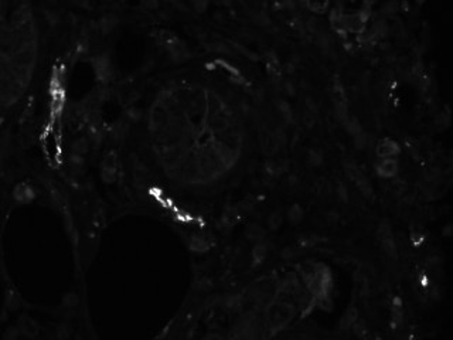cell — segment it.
I'll return each instance as SVG.
<instances>
[{
	"mask_svg": "<svg viewBox=\"0 0 453 340\" xmlns=\"http://www.w3.org/2000/svg\"><path fill=\"white\" fill-rule=\"evenodd\" d=\"M351 332L357 336V338H362L364 335H365V325L362 323L361 320H356L353 325H351Z\"/></svg>",
	"mask_w": 453,
	"mask_h": 340,
	"instance_id": "obj_28",
	"label": "cell"
},
{
	"mask_svg": "<svg viewBox=\"0 0 453 340\" xmlns=\"http://www.w3.org/2000/svg\"><path fill=\"white\" fill-rule=\"evenodd\" d=\"M399 152H401L399 143L391 137H383L375 146V153L380 159L396 158Z\"/></svg>",
	"mask_w": 453,
	"mask_h": 340,
	"instance_id": "obj_3",
	"label": "cell"
},
{
	"mask_svg": "<svg viewBox=\"0 0 453 340\" xmlns=\"http://www.w3.org/2000/svg\"><path fill=\"white\" fill-rule=\"evenodd\" d=\"M344 171H346V174H347V177L350 179V180H356V177L361 173V169L353 162V160H346L344 162Z\"/></svg>",
	"mask_w": 453,
	"mask_h": 340,
	"instance_id": "obj_23",
	"label": "cell"
},
{
	"mask_svg": "<svg viewBox=\"0 0 453 340\" xmlns=\"http://www.w3.org/2000/svg\"><path fill=\"white\" fill-rule=\"evenodd\" d=\"M392 236H394V233H392L391 224L388 223V220H383L380 223V226L377 227V231H375V237L378 239V242L385 239V238L392 237Z\"/></svg>",
	"mask_w": 453,
	"mask_h": 340,
	"instance_id": "obj_17",
	"label": "cell"
},
{
	"mask_svg": "<svg viewBox=\"0 0 453 340\" xmlns=\"http://www.w3.org/2000/svg\"><path fill=\"white\" fill-rule=\"evenodd\" d=\"M204 340H223V338H221L220 335H217V333H211V335H208Z\"/></svg>",
	"mask_w": 453,
	"mask_h": 340,
	"instance_id": "obj_33",
	"label": "cell"
},
{
	"mask_svg": "<svg viewBox=\"0 0 453 340\" xmlns=\"http://www.w3.org/2000/svg\"><path fill=\"white\" fill-rule=\"evenodd\" d=\"M451 119H452V116H451V111H449V108L448 106H445L443 109H442L441 112L436 115V118H435V124L438 125L439 128H448L449 125H451Z\"/></svg>",
	"mask_w": 453,
	"mask_h": 340,
	"instance_id": "obj_19",
	"label": "cell"
},
{
	"mask_svg": "<svg viewBox=\"0 0 453 340\" xmlns=\"http://www.w3.org/2000/svg\"><path fill=\"white\" fill-rule=\"evenodd\" d=\"M344 128L347 129V132H349L351 136L357 135L358 132L364 131V129H362L361 122H360L356 116H350V118L347 119V122L344 124Z\"/></svg>",
	"mask_w": 453,
	"mask_h": 340,
	"instance_id": "obj_22",
	"label": "cell"
},
{
	"mask_svg": "<svg viewBox=\"0 0 453 340\" xmlns=\"http://www.w3.org/2000/svg\"><path fill=\"white\" fill-rule=\"evenodd\" d=\"M351 139H353V145H354V147H357L358 150L365 149L367 145H368V136H367V134H365L364 131L358 132L357 135L351 136Z\"/></svg>",
	"mask_w": 453,
	"mask_h": 340,
	"instance_id": "obj_25",
	"label": "cell"
},
{
	"mask_svg": "<svg viewBox=\"0 0 453 340\" xmlns=\"http://www.w3.org/2000/svg\"><path fill=\"white\" fill-rule=\"evenodd\" d=\"M283 223V215L279 213V211H275V213H272L271 217H269V220H268V226L271 227L272 230H278L279 227L282 226Z\"/></svg>",
	"mask_w": 453,
	"mask_h": 340,
	"instance_id": "obj_26",
	"label": "cell"
},
{
	"mask_svg": "<svg viewBox=\"0 0 453 340\" xmlns=\"http://www.w3.org/2000/svg\"><path fill=\"white\" fill-rule=\"evenodd\" d=\"M380 245H381V249L384 251V254L389 260L395 261L398 258V249H396V241L394 236L380 241Z\"/></svg>",
	"mask_w": 453,
	"mask_h": 340,
	"instance_id": "obj_11",
	"label": "cell"
},
{
	"mask_svg": "<svg viewBox=\"0 0 453 340\" xmlns=\"http://www.w3.org/2000/svg\"><path fill=\"white\" fill-rule=\"evenodd\" d=\"M368 11H354L351 14H344V30L353 34H362L368 23Z\"/></svg>",
	"mask_w": 453,
	"mask_h": 340,
	"instance_id": "obj_2",
	"label": "cell"
},
{
	"mask_svg": "<svg viewBox=\"0 0 453 340\" xmlns=\"http://www.w3.org/2000/svg\"><path fill=\"white\" fill-rule=\"evenodd\" d=\"M415 1H417V4H422V3H423L425 0H415Z\"/></svg>",
	"mask_w": 453,
	"mask_h": 340,
	"instance_id": "obj_34",
	"label": "cell"
},
{
	"mask_svg": "<svg viewBox=\"0 0 453 340\" xmlns=\"http://www.w3.org/2000/svg\"><path fill=\"white\" fill-rule=\"evenodd\" d=\"M245 236H247V238H248L251 242L257 244V242L263 241V238H265V230L260 226H258V224H251V226L247 227V230H245Z\"/></svg>",
	"mask_w": 453,
	"mask_h": 340,
	"instance_id": "obj_13",
	"label": "cell"
},
{
	"mask_svg": "<svg viewBox=\"0 0 453 340\" xmlns=\"http://www.w3.org/2000/svg\"><path fill=\"white\" fill-rule=\"evenodd\" d=\"M268 252H269L268 244H266L265 241H260V242L254 244L252 251H251V257H252L254 262L259 264V262H263L265 258L268 257Z\"/></svg>",
	"mask_w": 453,
	"mask_h": 340,
	"instance_id": "obj_10",
	"label": "cell"
},
{
	"mask_svg": "<svg viewBox=\"0 0 453 340\" xmlns=\"http://www.w3.org/2000/svg\"><path fill=\"white\" fill-rule=\"evenodd\" d=\"M265 64H266V69L268 72L271 74V77L273 79H278L282 74V66L278 60V57L275 56L273 53H268L265 56Z\"/></svg>",
	"mask_w": 453,
	"mask_h": 340,
	"instance_id": "obj_8",
	"label": "cell"
},
{
	"mask_svg": "<svg viewBox=\"0 0 453 340\" xmlns=\"http://www.w3.org/2000/svg\"><path fill=\"white\" fill-rule=\"evenodd\" d=\"M356 186H357V189H358V192L361 193L364 197H367V199H371L374 196V187L373 184H371V181L368 180V177L364 174V173H360L357 177H356Z\"/></svg>",
	"mask_w": 453,
	"mask_h": 340,
	"instance_id": "obj_9",
	"label": "cell"
},
{
	"mask_svg": "<svg viewBox=\"0 0 453 340\" xmlns=\"http://www.w3.org/2000/svg\"><path fill=\"white\" fill-rule=\"evenodd\" d=\"M288 218L291 223L293 224H299L303 218H305V210L300 204H292L291 208L288 210Z\"/></svg>",
	"mask_w": 453,
	"mask_h": 340,
	"instance_id": "obj_14",
	"label": "cell"
},
{
	"mask_svg": "<svg viewBox=\"0 0 453 340\" xmlns=\"http://www.w3.org/2000/svg\"><path fill=\"white\" fill-rule=\"evenodd\" d=\"M337 196H339L340 202H343L344 204H347L350 202V194H349V190H347L344 183H339V186H337Z\"/></svg>",
	"mask_w": 453,
	"mask_h": 340,
	"instance_id": "obj_27",
	"label": "cell"
},
{
	"mask_svg": "<svg viewBox=\"0 0 453 340\" xmlns=\"http://www.w3.org/2000/svg\"><path fill=\"white\" fill-rule=\"evenodd\" d=\"M327 221H330V223H337V221H339V215H337V213H336V211H330V213H327Z\"/></svg>",
	"mask_w": 453,
	"mask_h": 340,
	"instance_id": "obj_32",
	"label": "cell"
},
{
	"mask_svg": "<svg viewBox=\"0 0 453 340\" xmlns=\"http://www.w3.org/2000/svg\"><path fill=\"white\" fill-rule=\"evenodd\" d=\"M164 45H166V48H167V51H169L171 60L176 61V63L184 61V60H187L189 56H190V51H189L187 45L184 44L181 40H179L177 37H173V38L169 40Z\"/></svg>",
	"mask_w": 453,
	"mask_h": 340,
	"instance_id": "obj_5",
	"label": "cell"
},
{
	"mask_svg": "<svg viewBox=\"0 0 453 340\" xmlns=\"http://www.w3.org/2000/svg\"><path fill=\"white\" fill-rule=\"evenodd\" d=\"M328 92H330V98H331L333 105H337V103H349L347 94H346V90H344V87H343V84H341L340 79H331L330 87H328Z\"/></svg>",
	"mask_w": 453,
	"mask_h": 340,
	"instance_id": "obj_6",
	"label": "cell"
},
{
	"mask_svg": "<svg viewBox=\"0 0 453 340\" xmlns=\"http://www.w3.org/2000/svg\"><path fill=\"white\" fill-rule=\"evenodd\" d=\"M357 319H358V310H357V307L351 306V307L347 309V312L344 313V316L341 317L340 326L343 329H350L351 325H353Z\"/></svg>",
	"mask_w": 453,
	"mask_h": 340,
	"instance_id": "obj_15",
	"label": "cell"
},
{
	"mask_svg": "<svg viewBox=\"0 0 453 340\" xmlns=\"http://www.w3.org/2000/svg\"><path fill=\"white\" fill-rule=\"evenodd\" d=\"M116 24H118V20L113 14H105L99 22V27L103 33H108L116 27Z\"/></svg>",
	"mask_w": 453,
	"mask_h": 340,
	"instance_id": "obj_20",
	"label": "cell"
},
{
	"mask_svg": "<svg viewBox=\"0 0 453 340\" xmlns=\"http://www.w3.org/2000/svg\"><path fill=\"white\" fill-rule=\"evenodd\" d=\"M399 170V163L396 158H385L380 159L375 165V171L380 177L384 179H392L398 174Z\"/></svg>",
	"mask_w": 453,
	"mask_h": 340,
	"instance_id": "obj_4",
	"label": "cell"
},
{
	"mask_svg": "<svg viewBox=\"0 0 453 340\" xmlns=\"http://www.w3.org/2000/svg\"><path fill=\"white\" fill-rule=\"evenodd\" d=\"M306 7L313 13H324L327 11L330 0H305Z\"/></svg>",
	"mask_w": 453,
	"mask_h": 340,
	"instance_id": "obj_16",
	"label": "cell"
},
{
	"mask_svg": "<svg viewBox=\"0 0 453 340\" xmlns=\"http://www.w3.org/2000/svg\"><path fill=\"white\" fill-rule=\"evenodd\" d=\"M192 4L194 10L203 13V11L207 10V7L210 4V0H192Z\"/></svg>",
	"mask_w": 453,
	"mask_h": 340,
	"instance_id": "obj_29",
	"label": "cell"
},
{
	"mask_svg": "<svg viewBox=\"0 0 453 340\" xmlns=\"http://www.w3.org/2000/svg\"><path fill=\"white\" fill-rule=\"evenodd\" d=\"M276 109H278V113L282 116V119L286 122V124H291L292 121H293L294 115H293V109H292V106H291V103L288 101H285V100H279V101L276 102Z\"/></svg>",
	"mask_w": 453,
	"mask_h": 340,
	"instance_id": "obj_12",
	"label": "cell"
},
{
	"mask_svg": "<svg viewBox=\"0 0 453 340\" xmlns=\"http://www.w3.org/2000/svg\"><path fill=\"white\" fill-rule=\"evenodd\" d=\"M398 9V6H396L395 1H387L384 6H383V13H384L385 16H391V14H394Z\"/></svg>",
	"mask_w": 453,
	"mask_h": 340,
	"instance_id": "obj_31",
	"label": "cell"
},
{
	"mask_svg": "<svg viewBox=\"0 0 453 340\" xmlns=\"http://www.w3.org/2000/svg\"><path fill=\"white\" fill-rule=\"evenodd\" d=\"M139 1H140V6L145 10L153 11L159 9V0H139Z\"/></svg>",
	"mask_w": 453,
	"mask_h": 340,
	"instance_id": "obj_30",
	"label": "cell"
},
{
	"mask_svg": "<svg viewBox=\"0 0 453 340\" xmlns=\"http://www.w3.org/2000/svg\"><path fill=\"white\" fill-rule=\"evenodd\" d=\"M210 247H211V244L208 242V239H207V238L198 237V236L193 237L192 248L194 249V251H198V252H204V251L210 249Z\"/></svg>",
	"mask_w": 453,
	"mask_h": 340,
	"instance_id": "obj_24",
	"label": "cell"
},
{
	"mask_svg": "<svg viewBox=\"0 0 453 340\" xmlns=\"http://www.w3.org/2000/svg\"><path fill=\"white\" fill-rule=\"evenodd\" d=\"M333 109H334V115L337 118V121L344 125L347 122V119L350 118L351 115L349 113V103H337V105H333Z\"/></svg>",
	"mask_w": 453,
	"mask_h": 340,
	"instance_id": "obj_18",
	"label": "cell"
},
{
	"mask_svg": "<svg viewBox=\"0 0 453 340\" xmlns=\"http://www.w3.org/2000/svg\"><path fill=\"white\" fill-rule=\"evenodd\" d=\"M294 315L293 306L283 305L281 302L275 301L272 302L271 305L268 306V310H266V317H268V322H269V328L273 330H281L283 329L291 320Z\"/></svg>",
	"mask_w": 453,
	"mask_h": 340,
	"instance_id": "obj_1",
	"label": "cell"
},
{
	"mask_svg": "<svg viewBox=\"0 0 453 340\" xmlns=\"http://www.w3.org/2000/svg\"><path fill=\"white\" fill-rule=\"evenodd\" d=\"M307 162L312 166H320L324 162V155L320 149H310L307 152Z\"/></svg>",
	"mask_w": 453,
	"mask_h": 340,
	"instance_id": "obj_21",
	"label": "cell"
},
{
	"mask_svg": "<svg viewBox=\"0 0 453 340\" xmlns=\"http://www.w3.org/2000/svg\"><path fill=\"white\" fill-rule=\"evenodd\" d=\"M317 105L312 98H306L305 108H303V124L307 128H313L317 121Z\"/></svg>",
	"mask_w": 453,
	"mask_h": 340,
	"instance_id": "obj_7",
	"label": "cell"
}]
</instances>
